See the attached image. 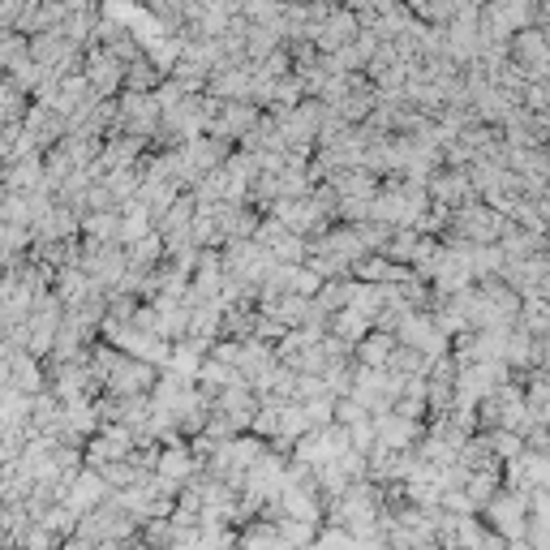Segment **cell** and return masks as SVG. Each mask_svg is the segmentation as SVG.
<instances>
[{
	"label": "cell",
	"mask_w": 550,
	"mask_h": 550,
	"mask_svg": "<svg viewBox=\"0 0 550 550\" xmlns=\"http://www.w3.org/2000/svg\"><path fill=\"white\" fill-rule=\"evenodd\" d=\"M426 207H430V198H426L422 185H409L400 177H383L379 194H374V202H370V220L400 233V228H413L417 220H422Z\"/></svg>",
	"instance_id": "6da1fadb"
},
{
	"label": "cell",
	"mask_w": 550,
	"mask_h": 550,
	"mask_svg": "<svg viewBox=\"0 0 550 550\" xmlns=\"http://www.w3.org/2000/svg\"><path fill=\"white\" fill-rule=\"evenodd\" d=\"M400 392H404V379H396V374H387V370H366V366H357V361H353V392H349V400L361 404L370 417L392 413Z\"/></svg>",
	"instance_id": "7a4b0ae2"
},
{
	"label": "cell",
	"mask_w": 550,
	"mask_h": 550,
	"mask_svg": "<svg viewBox=\"0 0 550 550\" xmlns=\"http://www.w3.org/2000/svg\"><path fill=\"white\" fill-rule=\"evenodd\" d=\"M508 61L520 69L525 82H550V39L542 26H529L508 39Z\"/></svg>",
	"instance_id": "3957f363"
},
{
	"label": "cell",
	"mask_w": 550,
	"mask_h": 550,
	"mask_svg": "<svg viewBox=\"0 0 550 550\" xmlns=\"http://www.w3.org/2000/svg\"><path fill=\"white\" fill-rule=\"evenodd\" d=\"M482 525L495 533L503 542H525V516H529V503L525 495H508V490H499L495 499L482 508Z\"/></svg>",
	"instance_id": "277c9868"
},
{
	"label": "cell",
	"mask_w": 550,
	"mask_h": 550,
	"mask_svg": "<svg viewBox=\"0 0 550 550\" xmlns=\"http://www.w3.org/2000/svg\"><path fill=\"white\" fill-rule=\"evenodd\" d=\"M108 495H112V490L104 486V477H99L95 469H86V465L69 477V482H56V503L69 508L74 516H86L91 508H99Z\"/></svg>",
	"instance_id": "5b68a950"
},
{
	"label": "cell",
	"mask_w": 550,
	"mask_h": 550,
	"mask_svg": "<svg viewBox=\"0 0 550 550\" xmlns=\"http://www.w3.org/2000/svg\"><path fill=\"white\" fill-rule=\"evenodd\" d=\"M275 129H280V142L284 147H310L318 142V125H323V104L318 99H301L293 112H280V117H271Z\"/></svg>",
	"instance_id": "8992f818"
},
{
	"label": "cell",
	"mask_w": 550,
	"mask_h": 550,
	"mask_svg": "<svg viewBox=\"0 0 550 550\" xmlns=\"http://www.w3.org/2000/svg\"><path fill=\"white\" fill-rule=\"evenodd\" d=\"M121 78H125V65L108 48H86L82 52V82L91 86L99 99H117L121 95Z\"/></svg>",
	"instance_id": "52a82bcc"
},
{
	"label": "cell",
	"mask_w": 550,
	"mask_h": 550,
	"mask_svg": "<svg viewBox=\"0 0 550 550\" xmlns=\"http://www.w3.org/2000/svg\"><path fill=\"white\" fill-rule=\"evenodd\" d=\"M56 207L52 202V194H43V190H35V194H13V190H0V224H13V228H31L43 220Z\"/></svg>",
	"instance_id": "ba28073f"
},
{
	"label": "cell",
	"mask_w": 550,
	"mask_h": 550,
	"mask_svg": "<svg viewBox=\"0 0 550 550\" xmlns=\"http://www.w3.org/2000/svg\"><path fill=\"white\" fill-rule=\"evenodd\" d=\"M198 473V460H194V452H190V443L185 439H177V443H168V447H159V460H155V482H164V486H172V490H181L190 477Z\"/></svg>",
	"instance_id": "9c48e42d"
},
{
	"label": "cell",
	"mask_w": 550,
	"mask_h": 550,
	"mask_svg": "<svg viewBox=\"0 0 550 550\" xmlns=\"http://www.w3.org/2000/svg\"><path fill=\"white\" fill-rule=\"evenodd\" d=\"M370 426H374V443L387 447V452H413L417 439H422V422H404V417L396 413H379V417H370Z\"/></svg>",
	"instance_id": "30bf717a"
},
{
	"label": "cell",
	"mask_w": 550,
	"mask_h": 550,
	"mask_svg": "<svg viewBox=\"0 0 550 550\" xmlns=\"http://www.w3.org/2000/svg\"><path fill=\"white\" fill-rule=\"evenodd\" d=\"M22 134L35 142V151H39V155H48V151L56 147V142H61V138L69 134V125H65L61 117H56L52 108L31 104V108H26V117H22Z\"/></svg>",
	"instance_id": "8fae6325"
},
{
	"label": "cell",
	"mask_w": 550,
	"mask_h": 550,
	"mask_svg": "<svg viewBox=\"0 0 550 550\" xmlns=\"http://www.w3.org/2000/svg\"><path fill=\"white\" fill-rule=\"evenodd\" d=\"M357 18H353V9H331L323 26L314 31V52L318 56H327V52H340V48H349V43L357 39Z\"/></svg>",
	"instance_id": "7c38bea8"
},
{
	"label": "cell",
	"mask_w": 550,
	"mask_h": 550,
	"mask_svg": "<svg viewBox=\"0 0 550 550\" xmlns=\"http://www.w3.org/2000/svg\"><path fill=\"white\" fill-rule=\"evenodd\" d=\"M263 117L254 104H220V117H215V125L207 129V138H224V142H241L245 134L254 129V121Z\"/></svg>",
	"instance_id": "4fadbf2b"
},
{
	"label": "cell",
	"mask_w": 550,
	"mask_h": 550,
	"mask_svg": "<svg viewBox=\"0 0 550 550\" xmlns=\"http://www.w3.org/2000/svg\"><path fill=\"white\" fill-rule=\"evenodd\" d=\"M0 353H5V366H9V392H18V396H39L43 387V366L35 357H26V353H9L5 344H0Z\"/></svg>",
	"instance_id": "5bb4252c"
},
{
	"label": "cell",
	"mask_w": 550,
	"mask_h": 550,
	"mask_svg": "<svg viewBox=\"0 0 550 550\" xmlns=\"http://www.w3.org/2000/svg\"><path fill=\"white\" fill-rule=\"evenodd\" d=\"M142 155H147V142L125 138V134H108V138H104V151H99V168H104V172L138 168Z\"/></svg>",
	"instance_id": "9a60e30c"
},
{
	"label": "cell",
	"mask_w": 550,
	"mask_h": 550,
	"mask_svg": "<svg viewBox=\"0 0 550 550\" xmlns=\"http://www.w3.org/2000/svg\"><path fill=\"white\" fill-rule=\"evenodd\" d=\"M78 211L69 207H52L43 220L31 228V241H78Z\"/></svg>",
	"instance_id": "2e32d148"
},
{
	"label": "cell",
	"mask_w": 550,
	"mask_h": 550,
	"mask_svg": "<svg viewBox=\"0 0 550 550\" xmlns=\"http://www.w3.org/2000/svg\"><path fill=\"white\" fill-rule=\"evenodd\" d=\"M207 344H198V340H177V344H172V353H168V374H177V379L181 383H194L198 379V366H202V361H207Z\"/></svg>",
	"instance_id": "e0dca14e"
},
{
	"label": "cell",
	"mask_w": 550,
	"mask_h": 550,
	"mask_svg": "<svg viewBox=\"0 0 550 550\" xmlns=\"http://www.w3.org/2000/svg\"><path fill=\"white\" fill-rule=\"evenodd\" d=\"M78 237L95 245H121V215L117 211H86L78 220Z\"/></svg>",
	"instance_id": "ac0fdd59"
},
{
	"label": "cell",
	"mask_w": 550,
	"mask_h": 550,
	"mask_svg": "<svg viewBox=\"0 0 550 550\" xmlns=\"http://www.w3.org/2000/svg\"><path fill=\"white\" fill-rule=\"evenodd\" d=\"M344 310L374 323V314L383 310V288L379 284H361V280H349L344 284Z\"/></svg>",
	"instance_id": "d6986e66"
},
{
	"label": "cell",
	"mask_w": 550,
	"mask_h": 550,
	"mask_svg": "<svg viewBox=\"0 0 550 550\" xmlns=\"http://www.w3.org/2000/svg\"><path fill=\"white\" fill-rule=\"evenodd\" d=\"M86 293H91V280H86L82 267H61V271H52V297L61 301V306H74V301H82Z\"/></svg>",
	"instance_id": "ffe728a7"
},
{
	"label": "cell",
	"mask_w": 550,
	"mask_h": 550,
	"mask_svg": "<svg viewBox=\"0 0 550 550\" xmlns=\"http://www.w3.org/2000/svg\"><path fill=\"white\" fill-rule=\"evenodd\" d=\"M237 383H245L241 374L228 370V366H220V361H211V357L198 366V379H194V387H198L202 396H220L224 387H237Z\"/></svg>",
	"instance_id": "44dd1931"
},
{
	"label": "cell",
	"mask_w": 550,
	"mask_h": 550,
	"mask_svg": "<svg viewBox=\"0 0 550 550\" xmlns=\"http://www.w3.org/2000/svg\"><path fill=\"white\" fill-rule=\"evenodd\" d=\"M392 353H396V340H392V336H383V331H370V336L353 349L357 366H366V370H383Z\"/></svg>",
	"instance_id": "7402d4cb"
},
{
	"label": "cell",
	"mask_w": 550,
	"mask_h": 550,
	"mask_svg": "<svg viewBox=\"0 0 550 550\" xmlns=\"http://www.w3.org/2000/svg\"><path fill=\"white\" fill-rule=\"evenodd\" d=\"M327 185L336 190L340 202H344V198H374V194H379V177H370V172H361V168L340 172V177H331Z\"/></svg>",
	"instance_id": "603a6c76"
},
{
	"label": "cell",
	"mask_w": 550,
	"mask_h": 550,
	"mask_svg": "<svg viewBox=\"0 0 550 550\" xmlns=\"http://www.w3.org/2000/svg\"><path fill=\"white\" fill-rule=\"evenodd\" d=\"M117 215H121V250H125V245H134V241H142L147 233H155V228H151V211L142 207L138 198H134V202H125V207H121Z\"/></svg>",
	"instance_id": "cb8c5ba5"
},
{
	"label": "cell",
	"mask_w": 550,
	"mask_h": 550,
	"mask_svg": "<svg viewBox=\"0 0 550 550\" xmlns=\"http://www.w3.org/2000/svg\"><path fill=\"white\" fill-rule=\"evenodd\" d=\"M327 336H336L340 344L357 349V344L370 336V323H366V318H357V314H349V310H336L327 318Z\"/></svg>",
	"instance_id": "d4e9b609"
},
{
	"label": "cell",
	"mask_w": 550,
	"mask_h": 550,
	"mask_svg": "<svg viewBox=\"0 0 550 550\" xmlns=\"http://www.w3.org/2000/svg\"><path fill=\"white\" fill-rule=\"evenodd\" d=\"M499 469H477V473H469L465 477V499L473 503V512H482L490 499L499 495Z\"/></svg>",
	"instance_id": "484cf974"
},
{
	"label": "cell",
	"mask_w": 550,
	"mask_h": 550,
	"mask_svg": "<svg viewBox=\"0 0 550 550\" xmlns=\"http://www.w3.org/2000/svg\"><path fill=\"white\" fill-rule=\"evenodd\" d=\"M237 550H288L280 542V533L267 520H250L245 529H237Z\"/></svg>",
	"instance_id": "4316f807"
},
{
	"label": "cell",
	"mask_w": 550,
	"mask_h": 550,
	"mask_svg": "<svg viewBox=\"0 0 550 550\" xmlns=\"http://www.w3.org/2000/svg\"><path fill=\"white\" fill-rule=\"evenodd\" d=\"M456 465L465 469V473H477V469H499V460L490 456L486 434H469L465 447H460V456H456Z\"/></svg>",
	"instance_id": "83f0119b"
},
{
	"label": "cell",
	"mask_w": 550,
	"mask_h": 550,
	"mask_svg": "<svg viewBox=\"0 0 550 550\" xmlns=\"http://www.w3.org/2000/svg\"><path fill=\"white\" fill-rule=\"evenodd\" d=\"M383 370H387V374H396V379H404V383H409V379H426L430 361H426L422 353H413V349H400V344H396V353L387 357V366H383Z\"/></svg>",
	"instance_id": "f1b7e54d"
},
{
	"label": "cell",
	"mask_w": 550,
	"mask_h": 550,
	"mask_svg": "<svg viewBox=\"0 0 550 550\" xmlns=\"http://www.w3.org/2000/svg\"><path fill=\"white\" fill-rule=\"evenodd\" d=\"M26 108H31V99H26L9 78H0V125H22Z\"/></svg>",
	"instance_id": "f546056e"
},
{
	"label": "cell",
	"mask_w": 550,
	"mask_h": 550,
	"mask_svg": "<svg viewBox=\"0 0 550 550\" xmlns=\"http://www.w3.org/2000/svg\"><path fill=\"white\" fill-rule=\"evenodd\" d=\"M267 525H275V533H280V542L288 550H306L314 542V533H318V525H306V520H284V516L267 520Z\"/></svg>",
	"instance_id": "4dcf8cb0"
},
{
	"label": "cell",
	"mask_w": 550,
	"mask_h": 550,
	"mask_svg": "<svg viewBox=\"0 0 550 550\" xmlns=\"http://www.w3.org/2000/svg\"><path fill=\"white\" fill-rule=\"evenodd\" d=\"M5 78H9L13 86H18V91H22L26 99H31V95H35V86L43 82V69L31 61V56H18V61H13V65L5 69Z\"/></svg>",
	"instance_id": "1f68e13d"
},
{
	"label": "cell",
	"mask_w": 550,
	"mask_h": 550,
	"mask_svg": "<svg viewBox=\"0 0 550 550\" xmlns=\"http://www.w3.org/2000/svg\"><path fill=\"white\" fill-rule=\"evenodd\" d=\"M35 525H39V529H48L52 538H61V542H65V538H74V529H78V516L69 512V508H61V503H52V508H48V512H43V516L35 520Z\"/></svg>",
	"instance_id": "d6a6232c"
},
{
	"label": "cell",
	"mask_w": 550,
	"mask_h": 550,
	"mask_svg": "<svg viewBox=\"0 0 550 550\" xmlns=\"http://www.w3.org/2000/svg\"><path fill=\"white\" fill-rule=\"evenodd\" d=\"M456 5H460V0H430V5H413L409 13L422 26H447L456 18Z\"/></svg>",
	"instance_id": "836d02e7"
},
{
	"label": "cell",
	"mask_w": 550,
	"mask_h": 550,
	"mask_svg": "<svg viewBox=\"0 0 550 550\" xmlns=\"http://www.w3.org/2000/svg\"><path fill=\"white\" fill-rule=\"evenodd\" d=\"M486 443H490V456H495L499 465H508V460H516L525 452V439H520V434H508V430H490Z\"/></svg>",
	"instance_id": "e575fe53"
},
{
	"label": "cell",
	"mask_w": 550,
	"mask_h": 550,
	"mask_svg": "<svg viewBox=\"0 0 550 550\" xmlns=\"http://www.w3.org/2000/svg\"><path fill=\"white\" fill-rule=\"evenodd\" d=\"M61 546V538H52L48 529H39V525H31L22 533V542H18V550H56Z\"/></svg>",
	"instance_id": "d590c367"
},
{
	"label": "cell",
	"mask_w": 550,
	"mask_h": 550,
	"mask_svg": "<svg viewBox=\"0 0 550 550\" xmlns=\"http://www.w3.org/2000/svg\"><path fill=\"white\" fill-rule=\"evenodd\" d=\"M374 447V426H370V417L366 422H357V426H349V452H357V456H366Z\"/></svg>",
	"instance_id": "8d00e7d4"
},
{
	"label": "cell",
	"mask_w": 550,
	"mask_h": 550,
	"mask_svg": "<svg viewBox=\"0 0 550 550\" xmlns=\"http://www.w3.org/2000/svg\"><path fill=\"white\" fill-rule=\"evenodd\" d=\"M207 357H211V361H220V366H228V370H237V361H241V344H237V340H215Z\"/></svg>",
	"instance_id": "74e56055"
},
{
	"label": "cell",
	"mask_w": 550,
	"mask_h": 550,
	"mask_svg": "<svg viewBox=\"0 0 550 550\" xmlns=\"http://www.w3.org/2000/svg\"><path fill=\"white\" fill-rule=\"evenodd\" d=\"M56 550H99V546H95V542H86V538H78V533H74V538H65Z\"/></svg>",
	"instance_id": "f35d334b"
}]
</instances>
